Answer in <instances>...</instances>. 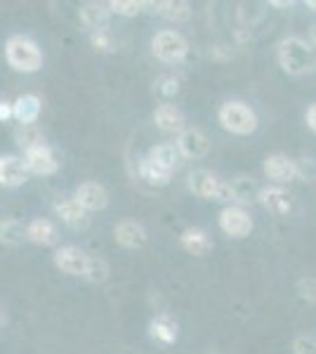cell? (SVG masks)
Instances as JSON below:
<instances>
[{"mask_svg": "<svg viewBox=\"0 0 316 354\" xmlns=\"http://www.w3.org/2000/svg\"><path fill=\"white\" fill-rule=\"evenodd\" d=\"M309 41H312V45L316 48V24L312 26V31H309Z\"/></svg>", "mask_w": 316, "mask_h": 354, "instance_id": "37", "label": "cell"}, {"mask_svg": "<svg viewBox=\"0 0 316 354\" xmlns=\"http://www.w3.org/2000/svg\"><path fill=\"white\" fill-rule=\"evenodd\" d=\"M232 194H234V205H250V203H257L260 201V187L257 182L252 180L250 175H236L232 182Z\"/></svg>", "mask_w": 316, "mask_h": 354, "instance_id": "20", "label": "cell"}, {"mask_svg": "<svg viewBox=\"0 0 316 354\" xmlns=\"http://www.w3.org/2000/svg\"><path fill=\"white\" fill-rule=\"evenodd\" d=\"M262 170L269 180L277 182V185L281 187V185L292 182L297 177V161H292V158L286 156V153H269V156L264 158Z\"/></svg>", "mask_w": 316, "mask_h": 354, "instance_id": "8", "label": "cell"}, {"mask_svg": "<svg viewBox=\"0 0 316 354\" xmlns=\"http://www.w3.org/2000/svg\"><path fill=\"white\" fill-rule=\"evenodd\" d=\"M208 354H220V352H217V350H212V352H208Z\"/></svg>", "mask_w": 316, "mask_h": 354, "instance_id": "40", "label": "cell"}, {"mask_svg": "<svg viewBox=\"0 0 316 354\" xmlns=\"http://www.w3.org/2000/svg\"><path fill=\"white\" fill-rule=\"evenodd\" d=\"M73 198L83 205L88 213H97V210H104L109 205V194L100 182H83V185L76 187V194Z\"/></svg>", "mask_w": 316, "mask_h": 354, "instance_id": "12", "label": "cell"}, {"mask_svg": "<svg viewBox=\"0 0 316 354\" xmlns=\"http://www.w3.org/2000/svg\"><path fill=\"white\" fill-rule=\"evenodd\" d=\"M24 163H26L28 173L40 175V177L55 175L57 170H59V158H57V153L50 149L48 145H40V147H36V149L26 151Z\"/></svg>", "mask_w": 316, "mask_h": 354, "instance_id": "9", "label": "cell"}, {"mask_svg": "<svg viewBox=\"0 0 316 354\" xmlns=\"http://www.w3.org/2000/svg\"><path fill=\"white\" fill-rule=\"evenodd\" d=\"M292 354H316V338H312V335H297L292 340Z\"/></svg>", "mask_w": 316, "mask_h": 354, "instance_id": "33", "label": "cell"}, {"mask_svg": "<svg viewBox=\"0 0 316 354\" xmlns=\"http://www.w3.org/2000/svg\"><path fill=\"white\" fill-rule=\"evenodd\" d=\"M304 5H307L309 10H314V12H316V0H307V3H304Z\"/></svg>", "mask_w": 316, "mask_h": 354, "instance_id": "39", "label": "cell"}, {"mask_svg": "<svg viewBox=\"0 0 316 354\" xmlns=\"http://www.w3.org/2000/svg\"><path fill=\"white\" fill-rule=\"evenodd\" d=\"M109 274H111V272H109L106 260L90 255V260H88V272H85V279H88V281H93V283H104L106 279H109Z\"/></svg>", "mask_w": 316, "mask_h": 354, "instance_id": "28", "label": "cell"}, {"mask_svg": "<svg viewBox=\"0 0 316 354\" xmlns=\"http://www.w3.org/2000/svg\"><path fill=\"white\" fill-rule=\"evenodd\" d=\"M55 215L71 230H88L90 218L88 210L80 205L76 198H57L55 201Z\"/></svg>", "mask_w": 316, "mask_h": 354, "instance_id": "10", "label": "cell"}, {"mask_svg": "<svg viewBox=\"0 0 316 354\" xmlns=\"http://www.w3.org/2000/svg\"><path fill=\"white\" fill-rule=\"evenodd\" d=\"M80 24L90 31H109V21H111V8L109 3H83L78 10Z\"/></svg>", "mask_w": 316, "mask_h": 354, "instance_id": "11", "label": "cell"}, {"mask_svg": "<svg viewBox=\"0 0 316 354\" xmlns=\"http://www.w3.org/2000/svg\"><path fill=\"white\" fill-rule=\"evenodd\" d=\"M113 239H116L118 245L130 250H137L147 243V230L135 220H120L113 230Z\"/></svg>", "mask_w": 316, "mask_h": 354, "instance_id": "16", "label": "cell"}, {"mask_svg": "<svg viewBox=\"0 0 316 354\" xmlns=\"http://www.w3.org/2000/svg\"><path fill=\"white\" fill-rule=\"evenodd\" d=\"M26 236L31 243L45 245V248H53V245L59 243V230L55 227L53 220H45V218H36V220L28 222Z\"/></svg>", "mask_w": 316, "mask_h": 354, "instance_id": "19", "label": "cell"}, {"mask_svg": "<svg viewBox=\"0 0 316 354\" xmlns=\"http://www.w3.org/2000/svg\"><path fill=\"white\" fill-rule=\"evenodd\" d=\"M26 180H28V168L24 158H17V156L0 158V185L8 187V189H15V187L24 185Z\"/></svg>", "mask_w": 316, "mask_h": 354, "instance_id": "18", "label": "cell"}, {"mask_svg": "<svg viewBox=\"0 0 316 354\" xmlns=\"http://www.w3.org/2000/svg\"><path fill=\"white\" fill-rule=\"evenodd\" d=\"M272 5H274V8H290L292 3H290V0H288V3H281V0H274Z\"/></svg>", "mask_w": 316, "mask_h": 354, "instance_id": "38", "label": "cell"}, {"mask_svg": "<svg viewBox=\"0 0 316 354\" xmlns=\"http://www.w3.org/2000/svg\"><path fill=\"white\" fill-rule=\"evenodd\" d=\"M154 12L168 21H187L192 17V5L185 0H160V3H147Z\"/></svg>", "mask_w": 316, "mask_h": 354, "instance_id": "23", "label": "cell"}, {"mask_svg": "<svg viewBox=\"0 0 316 354\" xmlns=\"http://www.w3.org/2000/svg\"><path fill=\"white\" fill-rule=\"evenodd\" d=\"M10 118H15V102L3 100V102H0V121L8 123Z\"/></svg>", "mask_w": 316, "mask_h": 354, "instance_id": "35", "label": "cell"}, {"mask_svg": "<svg viewBox=\"0 0 316 354\" xmlns=\"http://www.w3.org/2000/svg\"><path fill=\"white\" fill-rule=\"evenodd\" d=\"M257 203L272 215H288L292 208V196L288 189L274 185V187H264L260 192V201Z\"/></svg>", "mask_w": 316, "mask_h": 354, "instance_id": "14", "label": "cell"}, {"mask_svg": "<svg viewBox=\"0 0 316 354\" xmlns=\"http://www.w3.org/2000/svg\"><path fill=\"white\" fill-rule=\"evenodd\" d=\"M180 245L187 250L189 255H196V258H203V255L212 253L215 243H212L210 234L201 227H189L180 234Z\"/></svg>", "mask_w": 316, "mask_h": 354, "instance_id": "17", "label": "cell"}, {"mask_svg": "<svg viewBox=\"0 0 316 354\" xmlns=\"http://www.w3.org/2000/svg\"><path fill=\"white\" fill-rule=\"evenodd\" d=\"M40 111H43V102L38 95H21L15 100V121L24 128V125H33L38 121Z\"/></svg>", "mask_w": 316, "mask_h": 354, "instance_id": "21", "label": "cell"}, {"mask_svg": "<svg viewBox=\"0 0 316 354\" xmlns=\"http://www.w3.org/2000/svg\"><path fill=\"white\" fill-rule=\"evenodd\" d=\"M189 189L198 198H212V201H224L229 205L234 203L232 185L220 180L215 173H210V170H205V168H198L189 173Z\"/></svg>", "mask_w": 316, "mask_h": 354, "instance_id": "4", "label": "cell"}, {"mask_svg": "<svg viewBox=\"0 0 316 354\" xmlns=\"http://www.w3.org/2000/svg\"><path fill=\"white\" fill-rule=\"evenodd\" d=\"M140 177L145 182H149V185H154V187H165L170 182V177H172V170L163 168V165L154 163L151 158L145 156L140 161Z\"/></svg>", "mask_w": 316, "mask_h": 354, "instance_id": "24", "label": "cell"}, {"mask_svg": "<svg viewBox=\"0 0 316 354\" xmlns=\"http://www.w3.org/2000/svg\"><path fill=\"white\" fill-rule=\"evenodd\" d=\"M154 123L158 125L163 133H172L180 137L185 133V113L177 109L175 104H170V102H163V104H158L156 109H154Z\"/></svg>", "mask_w": 316, "mask_h": 354, "instance_id": "15", "label": "cell"}, {"mask_svg": "<svg viewBox=\"0 0 316 354\" xmlns=\"http://www.w3.org/2000/svg\"><path fill=\"white\" fill-rule=\"evenodd\" d=\"M15 142H17V147H19L21 151H31V149H36V147L40 145H45L43 142V133L36 128V125H24V128H19L15 133Z\"/></svg>", "mask_w": 316, "mask_h": 354, "instance_id": "27", "label": "cell"}, {"mask_svg": "<svg viewBox=\"0 0 316 354\" xmlns=\"http://www.w3.org/2000/svg\"><path fill=\"white\" fill-rule=\"evenodd\" d=\"M297 180L314 182L316 180V161H312V158H300V161H297Z\"/></svg>", "mask_w": 316, "mask_h": 354, "instance_id": "34", "label": "cell"}, {"mask_svg": "<svg viewBox=\"0 0 316 354\" xmlns=\"http://www.w3.org/2000/svg\"><path fill=\"white\" fill-rule=\"evenodd\" d=\"M88 260L90 255L83 253L76 245H62V248L55 250V267L59 272L68 274V277H85Z\"/></svg>", "mask_w": 316, "mask_h": 354, "instance_id": "7", "label": "cell"}, {"mask_svg": "<svg viewBox=\"0 0 316 354\" xmlns=\"http://www.w3.org/2000/svg\"><path fill=\"white\" fill-rule=\"evenodd\" d=\"M180 149H177L175 145H168V142H160V145H154L151 149H149L147 158H151L154 163L163 165V168L168 170H175L177 163H180Z\"/></svg>", "mask_w": 316, "mask_h": 354, "instance_id": "25", "label": "cell"}, {"mask_svg": "<svg viewBox=\"0 0 316 354\" xmlns=\"http://www.w3.org/2000/svg\"><path fill=\"white\" fill-rule=\"evenodd\" d=\"M109 8H111V12L120 17H137L142 12V8H147V3H140V0H111Z\"/></svg>", "mask_w": 316, "mask_h": 354, "instance_id": "29", "label": "cell"}, {"mask_svg": "<svg viewBox=\"0 0 316 354\" xmlns=\"http://www.w3.org/2000/svg\"><path fill=\"white\" fill-rule=\"evenodd\" d=\"M151 53L163 64H182L189 57V43L182 33L165 28L151 38Z\"/></svg>", "mask_w": 316, "mask_h": 354, "instance_id": "5", "label": "cell"}, {"mask_svg": "<svg viewBox=\"0 0 316 354\" xmlns=\"http://www.w3.org/2000/svg\"><path fill=\"white\" fill-rule=\"evenodd\" d=\"M26 227L21 225L19 220L15 218H8L0 222V241L3 245H10V248H19L21 243L26 241Z\"/></svg>", "mask_w": 316, "mask_h": 354, "instance_id": "26", "label": "cell"}, {"mask_svg": "<svg viewBox=\"0 0 316 354\" xmlns=\"http://www.w3.org/2000/svg\"><path fill=\"white\" fill-rule=\"evenodd\" d=\"M149 335L154 340L163 342V345H172V342H177V338H180V326H177V322L168 317V314H156L149 322Z\"/></svg>", "mask_w": 316, "mask_h": 354, "instance_id": "22", "label": "cell"}, {"mask_svg": "<svg viewBox=\"0 0 316 354\" xmlns=\"http://www.w3.org/2000/svg\"><path fill=\"white\" fill-rule=\"evenodd\" d=\"M90 43H93V48L97 50V53H111V50L116 48V38H113L111 31L90 33Z\"/></svg>", "mask_w": 316, "mask_h": 354, "instance_id": "30", "label": "cell"}, {"mask_svg": "<svg viewBox=\"0 0 316 354\" xmlns=\"http://www.w3.org/2000/svg\"><path fill=\"white\" fill-rule=\"evenodd\" d=\"M5 59L15 71L36 73L43 68V53L28 36H12L5 43Z\"/></svg>", "mask_w": 316, "mask_h": 354, "instance_id": "2", "label": "cell"}, {"mask_svg": "<svg viewBox=\"0 0 316 354\" xmlns=\"http://www.w3.org/2000/svg\"><path fill=\"white\" fill-rule=\"evenodd\" d=\"M304 121H307V128L312 130V133H316V102L309 104L307 113H304Z\"/></svg>", "mask_w": 316, "mask_h": 354, "instance_id": "36", "label": "cell"}, {"mask_svg": "<svg viewBox=\"0 0 316 354\" xmlns=\"http://www.w3.org/2000/svg\"><path fill=\"white\" fill-rule=\"evenodd\" d=\"M217 121L227 133L232 135H252L257 130V116L255 111L250 109L245 102H239V100H229L224 102L220 106V111H217Z\"/></svg>", "mask_w": 316, "mask_h": 354, "instance_id": "3", "label": "cell"}, {"mask_svg": "<svg viewBox=\"0 0 316 354\" xmlns=\"http://www.w3.org/2000/svg\"><path fill=\"white\" fill-rule=\"evenodd\" d=\"M177 149L185 158H203L210 151V140L198 128H187L177 137Z\"/></svg>", "mask_w": 316, "mask_h": 354, "instance_id": "13", "label": "cell"}, {"mask_svg": "<svg viewBox=\"0 0 316 354\" xmlns=\"http://www.w3.org/2000/svg\"><path fill=\"white\" fill-rule=\"evenodd\" d=\"M279 66L288 76H302L316 68V48L300 36H288L279 43L277 48Z\"/></svg>", "mask_w": 316, "mask_h": 354, "instance_id": "1", "label": "cell"}, {"mask_svg": "<svg viewBox=\"0 0 316 354\" xmlns=\"http://www.w3.org/2000/svg\"><path fill=\"white\" fill-rule=\"evenodd\" d=\"M217 222H220V230L232 239L250 236L252 227H255V222H252L248 210H245L243 205H234V203L220 210V218H217Z\"/></svg>", "mask_w": 316, "mask_h": 354, "instance_id": "6", "label": "cell"}, {"mask_svg": "<svg viewBox=\"0 0 316 354\" xmlns=\"http://www.w3.org/2000/svg\"><path fill=\"white\" fill-rule=\"evenodd\" d=\"M156 93L163 100H172V97L180 93V81L175 76H170V73H165V76H160L156 81Z\"/></svg>", "mask_w": 316, "mask_h": 354, "instance_id": "31", "label": "cell"}, {"mask_svg": "<svg viewBox=\"0 0 316 354\" xmlns=\"http://www.w3.org/2000/svg\"><path fill=\"white\" fill-rule=\"evenodd\" d=\"M297 295L307 302H316V279L314 277H304L297 281Z\"/></svg>", "mask_w": 316, "mask_h": 354, "instance_id": "32", "label": "cell"}]
</instances>
